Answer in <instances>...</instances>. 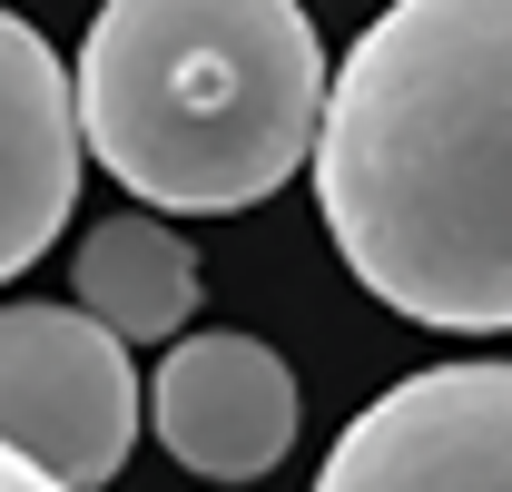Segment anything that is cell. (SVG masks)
I'll return each instance as SVG.
<instances>
[{
    "label": "cell",
    "mask_w": 512,
    "mask_h": 492,
    "mask_svg": "<svg viewBox=\"0 0 512 492\" xmlns=\"http://www.w3.org/2000/svg\"><path fill=\"white\" fill-rule=\"evenodd\" d=\"M0 492H69V483H50V473L20 463V453H0Z\"/></svg>",
    "instance_id": "ba28073f"
},
{
    "label": "cell",
    "mask_w": 512,
    "mask_h": 492,
    "mask_svg": "<svg viewBox=\"0 0 512 492\" xmlns=\"http://www.w3.org/2000/svg\"><path fill=\"white\" fill-rule=\"evenodd\" d=\"M79 306L99 315L119 345H178V325L197 315V246L138 207V217H99L79 237Z\"/></svg>",
    "instance_id": "52a82bcc"
},
{
    "label": "cell",
    "mask_w": 512,
    "mask_h": 492,
    "mask_svg": "<svg viewBox=\"0 0 512 492\" xmlns=\"http://www.w3.org/2000/svg\"><path fill=\"white\" fill-rule=\"evenodd\" d=\"M316 492H512V365H434L335 433Z\"/></svg>",
    "instance_id": "277c9868"
},
{
    "label": "cell",
    "mask_w": 512,
    "mask_h": 492,
    "mask_svg": "<svg viewBox=\"0 0 512 492\" xmlns=\"http://www.w3.org/2000/svg\"><path fill=\"white\" fill-rule=\"evenodd\" d=\"M158 443L207 483H256L296 443V374L256 335H178V355L148 384Z\"/></svg>",
    "instance_id": "5b68a950"
},
{
    "label": "cell",
    "mask_w": 512,
    "mask_h": 492,
    "mask_svg": "<svg viewBox=\"0 0 512 492\" xmlns=\"http://www.w3.org/2000/svg\"><path fill=\"white\" fill-rule=\"evenodd\" d=\"M138 443L128 345L89 306H0V453L99 492Z\"/></svg>",
    "instance_id": "3957f363"
},
{
    "label": "cell",
    "mask_w": 512,
    "mask_h": 492,
    "mask_svg": "<svg viewBox=\"0 0 512 492\" xmlns=\"http://www.w3.org/2000/svg\"><path fill=\"white\" fill-rule=\"evenodd\" d=\"M79 148L158 217L256 207L316 158L325 40L306 0H99L79 69Z\"/></svg>",
    "instance_id": "7a4b0ae2"
},
{
    "label": "cell",
    "mask_w": 512,
    "mask_h": 492,
    "mask_svg": "<svg viewBox=\"0 0 512 492\" xmlns=\"http://www.w3.org/2000/svg\"><path fill=\"white\" fill-rule=\"evenodd\" d=\"M335 256L414 325H512V0H394L316 119Z\"/></svg>",
    "instance_id": "6da1fadb"
},
{
    "label": "cell",
    "mask_w": 512,
    "mask_h": 492,
    "mask_svg": "<svg viewBox=\"0 0 512 492\" xmlns=\"http://www.w3.org/2000/svg\"><path fill=\"white\" fill-rule=\"evenodd\" d=\"M79 197V99L60 50L0 10V276H20L69 227Z\"/></svg>",
    "instance_id": "8992f818"
}]
</instances>
